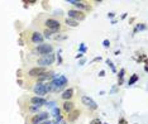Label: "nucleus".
Masks as SVG:
<instances>
[{"instance_id": "1", "label": "nucleus", "mask_w": 148, "mask_h": 124, "mask_svg": "<svg viewBox=\"0 0 148 124\" xmlns=\"http://www.w3.org/2000/svg\"><path fill=\"white\" fill-rule=\"evenodd\" d=\"M46 29L48 30H52V32H59V30H62V24L59 20H57V19L55 18H46L44 22H43Z\"/></svg>"}, {"instance_id": "2", "label": "nucleus", "mask_w": 148, "mask_h": 124, "mask_svg": "<svg viewBox=\"0 0 148 124\" xmlns=\"http://www.w3.org/2000/svg\"><path fill=\"white\" fill-rule=\"evenodd\" d=\"M53 80H52V82H51V85H52L53 87V90H56V91H58V90H61L62 87H65L67 85V77L66 76H63V75H53Z\"/></svg>"}, {"instance_id": "3", "label": "nucleus", "mask_w": 148, "mask_h": 124, "mask_svg": "<svg viewBox=\"0 0 148 124\" xmlns=\"http://www.w3.org/2000/svg\"><path fill=\"white\" fill-rule=\"evenodd\" d=\"M56 57L53 53H50V55H44V56H41V57L37 60V65H38L39 67H44V69H47L48 66H51V65H53V62H55Z\"/></svg>"}, {"instance_id": "4", "label": "nucleus", "mask_w": 148, "mask_h": 124, "mask_svg": "<svg viewBox=\"0 0 148 124\" xmlns=\"http://www.w3.org/2000/svg\"><path fill=\"white\" fill-rule=\"evenodd\" d=\"M52 51H53L52 44L42 43V44H39V46H36V48L32 51V53H33V55L44 56V55H50V53H52Z\"/></svg>"}, {"instance_id": "5", "label": "nucleus", "mask_w": 148, "mask_h": 124, "mask_svg": "<svg viewBox=\"0 0 148 124\" xmlns=\"http://www.w3.org/2000/svg\"><path fill=\"white\" fill-rule=\"evenodd\" d=\"M67 14H68V18L73 19V20H76V22L84 20V19L86 18V14L84 12H81V10H77V9H70L67 12Z\"/></svg>"}, {"instance_id": "6", "label": "nucleus", "mask_w": 148, "mask_h": 124, "mask_svg": "<svg viewBox=\"0 0 148 124\" xmlns=\"http://www.w3.org/2000/svg\"><path fill=\"white\" fill-rule=\"evenodd\" d=\"M46 72H47V69L36 66V67H33V69H30L27 75H28V77H30V78H38L39 76H42L43 74H46Z\"/></svg>"}, {"instance_id": "7", "label": "nucleus", "mask_w": 148, "mask_h": 124, "mask_svg": "<svg viewBox=\"0 0 148 124\" xmlns=\"http://www.w3.org/2000/svg\"><path fill=\"white\" fill-rule=\"evenodd\" d=\"M81 103H82V105L86 106V108L90 109V110H96V109H98V104L91 99L90 96H87V95H82L81 96Z\"/></svg>"}, {"instance_id": "8", "label": "nucleus", "mask_w": 148, "mask_h": 124, "mask_svg": "<svg viewBox=\"0 0 148 124\" xmlns=\"http://www.w3.org/2000/svg\"><path fill=\"white\" fill-rule=\"evenodd\" d=\"M50 114L47 111H42V113H37L36 115H33L30 119V124H41L42 122H46L48 119Z\"/></svg>"}, {"instance_id": "9", "label": "nucleus", "mask_w": 148, "mask_h": 124, "mask_svg": "<svg viewBox=\"0 0 148 124\" xmlns=\"http://www.w3.org/2000/svg\"><path fill=\"white\" fill-rule=\"evenodd\" d=\"M68 4L73 5L77 8V10H91V5H89L87 1H77V0H68Z\"/></svg>"}, {"instance_id": "10", "label": "nucleus", "mask_w": 148, "mask_h": 124, "mask_svg": "<svg viewBox=\"0 0 148 124\" xmlns=\"http://www.w3.org/2000/svg\"><path fill=\"white\" fill-rule=\"evenodd\" d=\"M44 41V37L43 34H42L41 32H38V30H34V32L30 33V42H32L33 44H36V46H39V44H42Z\"/></svg>"}, {"instance_id": "11", "label": "nucleus", "mask_w": 148, "mask_h": 124, "mask_svg": "<svg viewBox=\"0 0 148 124\" xmlns=\"http://www.w3.org/2000/svg\"><path fill=\"white\" fill-rule=\"evenodd\" d=\"M33 92L36 94V96H43V95L47 94V87H46V84L43 82H37L36 85L33 86Z\"/></svg>"}, {"instance_id": "12", "label": "nucleus", "mask_w": 148, "mask_h": 124, "mask_svg": "<svg viewBox=\"0 0 148 124\" xmlns=\"http://www.w3.org/2000/svg\"><path fill=\"white\" fill-rule=\"evenodd\" d=\"M29 103L36 106H43L47 104V100L41 96H32V98H29Z\"/></svg>"}, {"instance_id": "13", "label": "nucleus", "mask_w": 148, "mask_h": 124, "mask_svg": "<svg viewBox=\"0 0 148 124\" xmlns=\"http://www.w3.org/2000/svg\"><path fill=\"white\" fill-rule=\"evenodd\" d=\"M62 109H63V111L65 113H71L72 110H75V104L72 103L71 100H67V101H65L63 104H62Z\"/></svg>"}, {"instance_id": "14", "label": "nucleus", "mask_w": 148, "mask_h": 124, "mask_svg": "<svg viewBox=\"0 0 148 124\" xmlns=\"http://www.w3.org/2000/svg\"><path fill=\"white\" fill-rule=\"evenodd\" d=\"M61 98H62V99H63L65 101L71 100V99L73 98V89H72V87H70V89H66L63 92H62Z\"/></svg>"}, {"instance_id": "15", "label": "nucleus", "mask_w": 148, "mask_h": 124, "mask_svg": "<svg viewBox=\"0 0 148 124\" xmlns=\"http://www.w3.org/2000/svg\"><path fill=\"white\" fill-rule=\"evenodd\" d=\"M80 114H81V111L80 110H72L71 113H68V117H67V120L70 123H73L76 119L80 117Z\"/></svg>"}, {"instance_id": "16", "label": "nucleus", "mask_w": 148, "mask_h": 124, "mask_svg": "<svg viewBox=\"0 0 148 124\" xmlns=\"http://www.w3.org/2000/svg\"><path fill=\"white\" fill-rule=\"evenodd\" d=\"M65 23H66L68 27H79V22H76V20H73V19H71V18H67L66 20H65Z\"/></svg>"}, {"instance_id": "17", "label": "nucleus", "mask_w": 148, "mask_h": 124, "mask_svg": "<svg viewBox=\"0 0 148 124\" xmlns=\"http://www.w3.org/2000/svg\"><path fill=\"white\" fill-rule=\"evenodd\" d=\"M43 37H46V38H51L52 37V34H55V32H52V30H48V29H44L43 30Z\"/></svg>"}, {"instance_id": "18", "label": "nucleus", "mask_w": 148, "mask_h": 124, "mask_svg": "<svg viewBox=\"0 0 148 124\" xmlns=\"http://www.w3.org/2000/svg\"><path fill=\"white\" fill-rule=\"evenodd\" d=\"M52 113H53V117H55V118L61 117V110H59V109L57 108V106H56V108H53V109H52Z\"/></svg>"}, {"instance_id": "19", "label": "nucleus", "mask_w": 148, "mask_h": 124, "mask_svg": "<svg viewBox=\"0 0 148 124\" xmlns=\"http://www.w3.org/2000/svg\"><path fill=\"white\" fill-rule=\"evenodd\" d=\"M137 80H138V76H137V75H133V77L129 80V85H132V84H134Z\"/></svg>"}, {"instance_id": "20", "label": "nucleus", "mask_w": 148, "mask_h": 124, "mask_svg": "<svg viewBox=\"0 0 148 124\" xmlns=\"http://www.w3.org/2000/svg\"><path fill=\"white\" fill-rule=\"evenodd\" d=\"M90 124H101V120L99 119V118H95V119H92V120H91Z\"/></svg>"}, {"instance_id": "21", "label": "nucleus", "mask_w": 148, "mask_h": 124, "mask_svg": "<svg viewBox=\"0 0 148 124\" xmlns=\"http://www.w3.org/2000/svg\"><path fill=\"white\" fill-rule=\"evenodd\" d=\"M48 104V105L47 106H50V108L51 109H53V108H56V103H55V101H51V103H47Z\"/></svg>"}, {"instance_id": "22", "label": "nucleus", "mask_w": 148, "mask_h": 124, "mask_svg": "<svg viewBox=\"0 0 148 124\" xmlns=\"http://www.w3.org/2000/svg\"><path fill=\"white\" fill-rule=\"evenodd\" d=\"M41 124H52V122H50V120H46V122H42Z\"/></svg>"}, {"instance_id": "23", "label": "nucleus", "mask_w": 148, "mask_h": 124, "mask_svg": "<svg viewBox=\"0 0 148 124\" xmlns=\"http://www.w3.org/2000/svg\"><path fill=\"white\" fill-rule=\"evenodd\" d=\"M108 43H109V42H108V41H104V46H105V47H108V46H109V44H108Z\"/></svg>"}]
</instances>
